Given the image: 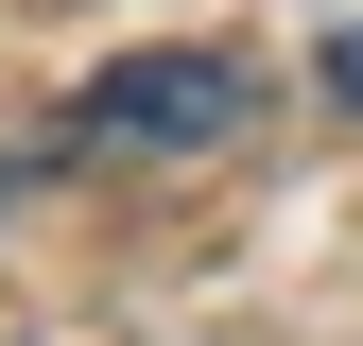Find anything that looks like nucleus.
I'll use <instances>...</instances> for the list:
<instances>
[{"label":"nucleus","mask_w":363,"mask_h":346,"mask_svg":"<svg viewBox=\"0 0 363 346\" xmlns=\"http://www.w3.org/2000/svg\"><path fill=\"white\" fill-rule=\"evenodd\" d=\"M329 86H346V104H363V35H346V52H329Z\"/></svg>","instance_id":"nucleus-2"},{"label":"nucleus","mask_w":363,"mask_h":346,"mask_svg":"<svg viewBox=\"0 0 363 346\" xmlns=\"http://www.w3.org/2000/svg\"><path fill=\"white\" fill-rule=\"evenodd\" d=\"M242 121H259V69H242V52H121V69L69 86L52 139H69V156H225Z\"/></svg>","instance_id":"nucleus-1"}]
</instances>
